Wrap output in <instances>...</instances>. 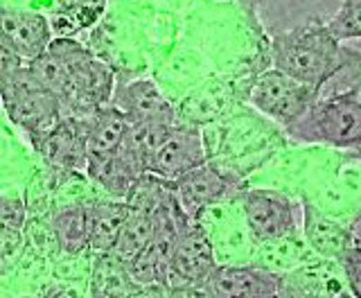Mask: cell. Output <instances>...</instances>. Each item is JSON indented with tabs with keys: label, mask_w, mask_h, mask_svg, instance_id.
Here are the masks:
<instances>
[{
	"label": "cell",
	"mask_w": 361,
	"mask_h": 298,
	"mask_svg": "<svg viewBox=\"0 0 361 298\" xmlns=\"http://www.w3.org/2000/svg\"><path fill=\"white\" fill-rule=\"evenodd\" d=\"M129 131V120L124 113L113 105L102 107L88 120V138H86V154L88 160L104 158L120 152L124 136Z\"/></svg>",
	"instance_id": "15"
},
{
	"label": "cell",
	"mask_w": 361,
	"mask_h": 298,
	"mask_svg": "<svg viewBox=\"0 0 361 298\" xmlns=\"http://www.w3.org/2000/svg\"><path fill=\"white\" fill-rule=\"evenodd\" d=\"M45 298H61V296H54V294H50V296H45Z\"/></svg>",
	"instance_id": "26"
},
{
	"label": "cell",
	"mask_w": 361,
	"mask_h": 298,
	"mask_svg": "<svg viewBox=\"0 0 361 298\" xmlns=\"http://www.w3.org/2000/svg\"><path fill=\"white\" fill-rule=\"evenodd\" d=\"M20 64H25V61L18 59L14 52H9L7 48L0 45V82H3V79L14 71V68H18Z\"/></svg>",
	"instance_id": "24"
},
{
	"label": "cell",
	"mask_w": 361,
	"mask_h": 298,
	"mask_svg": "<svg viewBox=\"0 0 361 298\" xmlns=\"http://www.w3.org/2000/svg\"><path fill=\"white\" fill-rule=\"evenodd\" d=\"M327 28L341 43L361 39V0H341L338 11L327 20Z\"/></svg>",
	"instance_id": "20"
},
{
	"label": "cell",
	"mask_w": 361,
	"mask_h": 298,
	"mask_svg": "<svg viewBox=\"0 0 361 298\" xmlns=\"http://www.w3.org/2000/svg\"><path fill=\"white\" fill-rule=\"evenodd\" d=\"M167 298H212L206 282H195V285H176V287L167 290Z\"/></svg>",
	"instance_id": "23"
},
{
	"label": "cell",
	"mask_w": 361,
	"mask_h": 298,
	"mask_svg": "<svg viewBox=\"0 0 361 298\" xmlns=\"http://www.w3.org/2000/svg\"><path fill=\"white\" fill-rule=\"evenodd\" d=\"M203 163H208V147L203 131L195 124H174L154 154L147 174H154L169 183Z\"/></svg>",
	"instance_id": "7"
},
{
	"label": "cell",
	"mask_w": 361,
	"mask_h": 298,
	"mask_svg": "<svg viewBox=\"0 0 361 298\" xmlns=\"http://www.w3.org/2000/svg\"><path fill=\"white\" fill-rule=\"evenodd\" d=\"M276 298H278V296H276Z\"/></svg>",
	"instance_id": "28"
},
{
	"label": "cell",
	"mask_w": 361,
	"mask_h": 298,
	"mask_svg": "<svg viewBox=\"0 0 361 298\" xmlns=\"http://www.w3.org/2000/svg\"><path fill=\"white\" fill-rule=\"evenodd\" d=\"M167 285H145L138 292H131L127 298H167Z\"/></svg>",
	"instance_id": "25"
},
{
	"label": "cell",
	"mask_w": 361,
	"mask_h": 298,
	"mask_svg": "<svg viewBox=\"0 0 361 298\" xmlns=\"http://www.w3.org/2000/svg\"><path fill=\"white\" fill-rule=\"evenodd\" d=\"M106 9V0H56L50 18L54 37H75L79 30L93 28Z\"/></svg>",
	"instance_id": "17"
},
{
	"label": "cell",
	"mask_w": 361,
	"mask_h": 298,
	"mask_svg": "<svg viewBox=\"0 0 361 298\" xmlns=\"http://www.w3.org/2000/svg\"><path fill=\"white\" fill-rule=\"evenodd\" d=\"M321 95H341L361 102V50L345 48L343 45L341 64H338L336 73L321 88Z\"/></svg>",
	"instance_id": "19"
},
{
	"label": "cell",
	"mask_w": 361,
	"mask_h": 298,
	"mask_svg": "<svg viewBox=\"0 0 361 298\" xmlns=\"http://www.w3.org/2000/svg\"><path fill=\"white\" fill-rule=\"evenodd\" d=\"M285 133L293 143L353 152L361 145V102L341 95H321Z\"/></svg>",
	"instance_id": "3"
},
{
	"label": "cell",
	"mask_w": 361,
	"mask_h": 298,
	"mask_svg": "<svg viewBox=\"0 0 361 298\" xmlns=\"http://www.w3.org/2000/svg\"><path fill=\"white\" fill-rule=\"evenodd\" d=\"M302 222H305V235L312 249L319 251L321 256L341 260L345 251L357 244L355 233L336 224L327 215H323L319 208H314L312 203H302Z\"/></svg>",
	"instance_id": "13"
},
{
	"label": "cell",
	"mask_w": 361,
	"mask_h": 298,
	"mask_svg": "<svg viewBox=\"0 0 361 298\" xmlns=\"http://www.w3.org/2000/svg\"><path fill=\"white\" fill-rule=\"evenodd\" d=\"M255 242L274 244L298 233L296 203L271 188H244L237 197Z\"/></svg>",
	"instance_id": "5"
},
{
	"label": "cell",
	"mask_w": 361,
	"mask_h": 298,
	"mask_svg": "<svg viewBox=\"0 0 361 298\" xmlns=\"http://www.w3.org/2000/svg\"><path fill=\"white\" fill-rule=\"evenodd\" d=\"M319 97L321 90L302 84L298 79L276 71V68L259 73L253 79V84L248 86V102L253 105V109L278 122L282 129L300 120Z\"/></svg>",
	"instance_id": "4"
},
{
	"label": "cell",
	"mask_w": 361,
	"mask_h": 298,
	"mask_svg": "<svg viewBox=\"0 0 361 298\" xmlns=\"http://www.w3.org/2000/svg\"><path fill=\"white\" fill-rule=\"evenodd\" d=\"M54 32L39 11L0 7V45L30 64L50 48Z\"/></svg>",
	"instance_id": "9"
},
{
	"label": "cell",
	"mask_w": 361,
	"mask_h": 298,
	"mask_svg": "<svg viewBox=\"0 0 361 298\" xmlns=\"http://www.w3.org/2000/svg\"><path fill=\"white\" fill-rule=\"evenodd\" d=\"M343 43L327 28L321 16H310L296 28L274 34L271 64L298 82L321 90L341 64Z\"/></svg>",
	"instance_id": "1"
},
{
	"label": "cell",
	"mask_w": 361,
	"mask_h": 298,
	"mask_svg": "<svg viewBox=\"0 0 361 298\" xmlns=\"http://www.w3.org/2000/svg\"><path fill=\"white\" fill-rule=\"evenodd\" d=\"M25 208L18 199H0V226L20 228Z\"/></svg>",
	"instance_id": "22"
},
{
	"label": "cell",
	"mask_w": 361,
	"mask_h": 298,
	"mask_svg": "<svg viewBox=\"0 0 361 298\" xmlns=\"http://www.w3.org/2000/svg\"><path fill=\"white\" fill-rule=\"evenodd\" d=\"M169 188L190 220H199L208 208L221 201L237 199L244 190L240 179L231 177L214 163H203L180 179L169 181Z\"/></svg>",
	"instance_id": "6"
},
{
	"label": "cell",
	"mask_w": 361,
	"mask_h": 298,
	"mask_svg": "<svg viewBox=\"0 0 361 298\" xmlns=\"http://www.w3.org/2000/svg\"><path fill=\"white\" fill-rule=\"evenodd\" d=\"M90 210V249L99 256H106L116 249L122 235V228L131 215V205L124 199L95 201Z\"/></svg>",
	"instance_id": "14"
},
{
	"label": "cell",
	"mask_w": 361,
	"mask_h": 298,
	"mask_svg": "<svg viewBox=\"0 0 361 298\" xmlns=\"http://www.w3.org/2000/svg\"><path fill=\"white\" fill-rule=\"evenodd\" d=\"M212 298H276L282 278L264 267H214L203 280Z\"/></svg>",
	"instance_id": "11"
},
{
	"label": "cell",
	"mask_w": 361,
	"mask_h": 298,
	"mask_svg": "<svg viewBox=\"0 0 361 298\" xmlns=\"http://www.w3.org/2000/svg\"><path fill=\"white\" fill-rule=\"evenodd\" d=\"M341 265L350 292H353L355 298H361V244H353L345 251Z\"/></svg>",
	"instance_id": "21"
},
{
	"label": "cell",
	"mask_w": 361,
	"mask_h": 298,
	"mask_svg": "<svg viewBox=\"0 0 361 298\" xmlns=\"http://www.w3.org/2000/svg\"><path fill=\"white\" fill-rule=\"evenodd\" d=\"M52 233L63 254H82L90 249V210L84 203L66 205L52 217Z\"/></svg>",
	"instance_id": "16"
},
{
	"label": "cell",
	"mask_w": 361,
	"mask_h": 298,
	"mask_svg": "<svg viewBox=\"0 0 361 298\" xmlns=\"http://www.w3.org/2000/svg\"><path fill=\"white\" fill-rule=\"evenodd\" d=\"M338 298H348V296H338ZM353 298H355V296H353Z\"/></svg>",
	"instance_id": "27"
},
{
	"label": "cell",
	"mask_w": 361,
	"mask_h": 298,
	"mask_svg": "<svg viewBox=\"0 0 361 298\" xmlns=\"http://www.w3.org/2000/svg\"><path fill=\"white\" fill-rule=\"evenodd\" d=\"M174 124H163V122H140V124H129V131L124 136V143L120 149H124L135 163H138L145 172H149V163L158 147L167 138L169 129Z\"/></svg>",
	"instance_id": "18"
},
{
	"label": "cell",
	"mask_w": 361,
	"mask_h": 298,
	"mask_svg": "<svg viewBox=\"0 0 361 298\" xmlns=\"http://www.w3.org/2000/svg\"><path fill=\"white\" fill-rule=\"evenodd\" d=\"M111 105L124 113L129 124H140V122L176 124V111L172 107V102L156 86L154 79L140 77L118 84Z\"/></svg>",
	"instance_id": "10"
},
{
	"label": "cell",
	"mask_w": 361,
	"mask_h": 298,
	"mask_svg": "<svg viewBox=\"0 0 361 298\" xmlns=\"http://www.w3.org/2000/svg\"><path fill=\"white\" fill-rule=\"evenodd\" d=\"M0 102L7 118L23 131L37 136L39 143L63 118L59 97L43 86L30 64H20L0 82Z\"/></svg>",
	"instance_id": "2"
},
{
	"label": "cell",
	"mask_w": 361,
	"mask_h": 298,
	"mask_svg": "<svg viewBox=\"0 0 361 298\" xmlns=\"http://www.w3.org/2000/svg\"><path fill=\"white\" fill-rule=\"evenodd\" d=\"M88 177L93 179L102 190H106L113 199H124L127 201L131 197V192L140 183V179L147 172L135 163V160L120 149V152L88 160L86 165Z\"/></svg>",
	"instance_id": "12"
},
{
	"label": "cell",
	"mask_w": 361,
	"mask_h": 298,
	"mask_svg": "<svg viewBox=\"0 0 361 298\" xmlns=\"http://www.w3.org/2000/svg\"><path fill=\"white\" fill-rule=\"evenodd\" d=\"M217 267L208 231L199 220H190L178 233L169 258V287L203 282Z\"/></svg>",
	"instance_id": "8"
}]
</instances>
